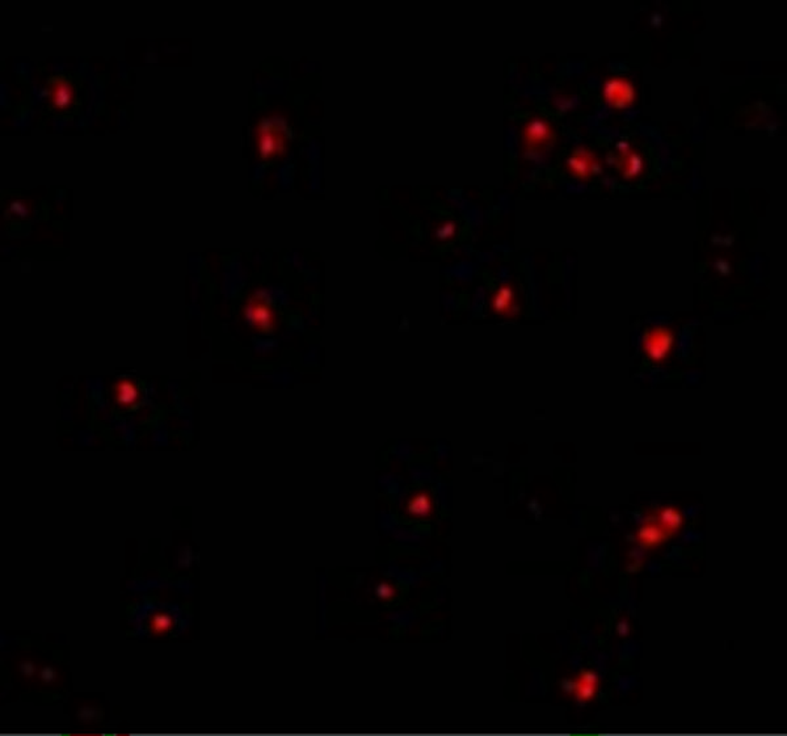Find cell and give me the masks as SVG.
Masks as SVG:
<instances>
[{
	"label": "cell",
	"mask_w": 787,
	"mask_h": 736,
	"mask_svg": "<svg viewBox=\"0 0 787 736\" xmlns=\"http://www.w3.org/2000/svg\"><path fill=\"white\" fill-rule=\"evenodd\" d=\"M75 91L73 84L65 76L54 78L50 83V100L58 111H65L74 103Z\"/></svg>",
	"instance_id": "cell-7"
},
{
	"label": "cell",
	"mask_w": 787,
	"mask_h": 736,
	"mask_svg": "<svg viewBox=\"0 0 787 736\" xmlns=\"http://www.w3.org/2000/svg\"><path fill=\"white\" fill-rule=\"evenodd\" d=\"M433 513H435V504H433L432 495L428 491H418L411 496V499L407 503V515L413 518L424 520V518H429Z\"/></svg>",
	"instance_id": "cell-10"
},
{
	"label": "cell",
	"mask_w": 787,
	"mask_h": 736,
	"mask_svg": "<svg viewBox=\"0 0 787 736\" xmlns=\"http://www.w3.org/2000/svg\"><path fill=\"white\" fill-rule=\"evenodd\" d=\"M576 697L579 701H587L592 698L593 695H596V685H590V684H585L577 680V685H576Z\"/></svg>",
	"instance_id": "cell-15"
},
{
	"label": "cell",
	"mask_w": 787,
	"mask_h": 736,
	"mask_svg": "<svg viewBox=\"0 0 787 736\" xmlns=\"http://www.w3.org/2000/svg\"><path fill=\"white\" fill-rule=\"evenodd\" d=\"M579 681L585 683V684H590V685H597L599 678H597V675L593 671H582Z\"/></svg>",
	"instance_id": "cell-17"
},
{
	"label": "cell",
	"mask_w": 787,
	"mask_h": 736,
	"mask_svg": "<svg viewBox=\"0 0 787 736\" xmlns=\"http://www.w3.org/2000/svg\"><path fill=\"white\" fill-rule=\"evenodd\" d=\"M622 154L618 160V167L626 179L637 178L643 171V159L630 148H621Z\"/></svg>",
	"instance_id": "cell-11"
},
{
	"label": "cell",
	"mask_w": 787,
	"mask_h": 736,
	"mask_svg": "<svg viewBox=\"0 0 787 736\" xmlns=\"http://www.w3.org/2000/svg\"><path fill=\"white\" fill-rule=\"evenodd\" d=\"M567 165L571 173L579 179H590L592 175H596L601 168L599 159L588 148H584L575 150L572 155L570 156Z\"/></svg>",
	"instance_id": "cell-6"
},
{
	"label": "cell",
	"mask_w": 787,
	"mask_h": 736,
	"mask_svg": "<svg viewBox=\"0 0 787 736\" xmlns=\"http://www.w3.org/2000/svg\"><path fill=\"white\" fill-rule=\"evenodd\" d=\"M618 631L621 635H627L629 634V623L626 620H622L618 625Z\"/></svg>",
	"instance_id": "cell-19"
},
{
	"label": "cell",
	"mask_w": 787,
	"mask_h": 736,
	"mask_svg": "<svg viewBox=\"0 0 787 736\" xmlns=\"http://www.w3.org/2000/svg\"><path fill=\"white\" fill-rule=\"evenodd\" d=\"M113 398L121 409H131L140 402V387L133 379H120L113 386Z\"/></svg>",
	"instance_id": "cell-8"
},
{
	"label": "cell",
	"mask_w": 787,
	"mask_h": 736,
	"mask_svg": "<svg viewBox=\"0 0 787 736\" xmlns=\"http://www.w3.org/2000/svg\"><path fill=\"white\" fill-rule=\"evenodd\" d=\"M376 591H377L378 598H384V600L393 598L396 595V588L389 581H381L378 584Z\"/></svg>",
	"instance_id": "cell-16"
},
{
	"label": "cell",
	"mask_w": 787,
	"mask_h": 736,
	"mask_svg": "<svg viewBox=\"0 0 787 736\" xmlns=\"http://www.w3.org/2000/svg\"><path fill=\"white\" fill-rule=\"evenodd\" d=\"M256 145L262 160L281 156L287 150V133L277 118H267L256 129Z\"/></svg>",
	"instance_id": "cell-1"
},
{
	"label": "cell",
	"mask_w": 787,
	"mask_h": 736,
	"mask_svg": "<svg viewBox=\"0 0 787 736\" xmlns=\"http://www.w3.org/2000/svg\"><path fill=\"white\" fill-rule=\"evenodd\" d=\"M667 534L668 532L659 521H648L640 528L638 532V540L643 546L649 548L660 543L667 537Z\"/></svg>",
	"instance_id": "cell-12"
},
{
	"label": "cell",
	"mask_w": 787,
	"mask_h": 736,
	"mask_svg": "<svg viewBox=\"0 0 787 736\" xmlns=\"http://www.w3.org/2000/svg\"><path fill=\"white\" fill-rule=\"evenodd\" d=\"M555 142V133L549 123L542 118H533L524 128V143L526 151L541 154L549 150Z\"/></svg>",
	"instance_id": "cell-4"
},
{
	"label": "cell",
	"mask_w": 787,
	"mask_h": 736,
	"mask_svg": "<svg viewBox=\"0 0 787 736\" xmlns=\"http://www.w3.org/2000/svg\"><path fill=\"white\" fill-rule=\"evenodd\" d=\"M173 618L168 613H164V612H159L155 613L151 620H150V628L151 630L159 634V633H165L168 630L173 628Z\"/></svg>",
	"instance_id": "cell-14"
},
{
	"label": "cell",
	"mask_w": 787,
	"mask_h": 736,
	"mask_svg": "<svg viewBox=\"0 0 787 736\" xmlns=\"http://www.w3.org/2000/svg\"><path fill=\"white\" fill-rule=\"evenodd\" d=\"M674 344L672 329L667 327H654L647 331L643 339V351L648 359L660 364L669 357Z\"/></svg>",
	"instance_id": "cell-3"
},
{
	"label": "cell",
	"mask_w": 787,
	"mask_h": 736,
	"mask_svg": "<svg viewBox=\"0 0 787 736\" xmlns=\"http://www.w3.org/2000/svg\"><path fill=\"white\" fill-rule=\"evenodd\" d=\"M492 310L505 318H512L517 314L516 295L510 285H503L492 297Z\"/></svg>",
	"instance_id": "cell-9"
},
{
	"label": "cell",
	"mask_w": 787,
	"mask_h": 736,
	"mask_svg": "<svg viewBox=\"0 0 787 736\" xmlns=\"http://www.w3.org/2000/svg\"><path fill=\"white\" fill-rule=\"evenodd\" d=\"M602 93L607 104L617 109L630 107L635 100V91L632 83L622 78H613L607 81Z\"/></svg>",
	"instance_id": "cell-5"
},
{
	"label": "cell",
	"mask_w": 787,
	"mask_h": 736,
	"mask_svg": "<svg viewBox=\"0 0 787 736\" xmlns=\"http://www.w3.org/2000/svg\"><path fill=\"white\" fill-rule=\"evenodd\" d=\"M243 312H245V318L248 322V324L254 328L256 331L267 334V332H272V331L276 329V326H277L276 314H274V310L272 309L271 305L265 298L259 297V295L250 297Z\"/></svg>",
	"instance_id": "cell-2"
},
{
	"label": "cell",
	"mask_w": 787,
	"mask_h": 736,
	"mask_svg": "<svg viewBox=\"0 0 787 736\" xmlns=\"http://www.w3.org/2000/svg\"><path fill=\"white\" fill-rule=\"evenodd\" d=\"M657 521L664 528L668 534H671L674 531H677L682 525V515H681L680 511H677L676 508H663L659 512V520Z\"/></svg>",
	"instance_id": "cell-13"
},
{
	"label": "cell",
	"mask_w": 787,
	"mask_h": 736,
	"mask_svg": "<svg viewBox=\"0 0 787 736\" xmlns=\"http://www.w3.org/2000/svg\"><path fill=\"white\" fill-rule=\"evenodd\" d=\"M576 685H577V681H571V680H565V681H562V687L565 688L567 692H572V690H575V689H576Z\"/></svg>",
	"instance_id": "cell-18"
}]
</instances>
